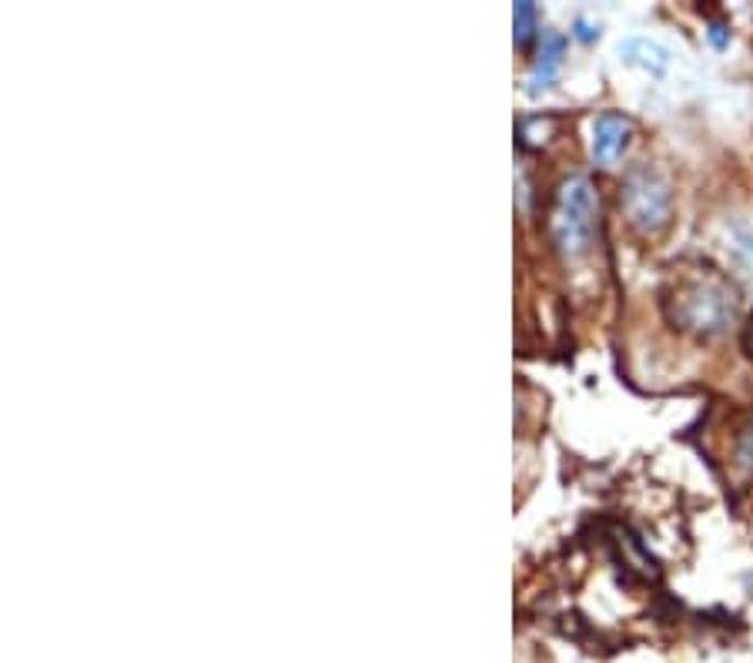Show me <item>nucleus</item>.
<instances>
[{"mask_svg": "<svg viewBox=\"0 0 753 663\" xmlns=\"http://www.w3.org/2000/svg\"><path fill=\"white\" fill-rule=\"evenodd\" d=\"M667 315L690 336L714 339L733 325L737 295L717 275H696V279L676 282L673 295L667 299Z\"/></svg>", "mask_w": 753, "mask_h": 663, "instance_id": "obj_1", "label": "nucleus"}, {"mask_svg": "<svg viewBox=\"0 0 753 663\" xmlns=\"http://www.w3.org/2000/svg\"><path fill=\"white\" fill-rule=\"evenodd\" d=\"M513 24H516V44H529V37L536 34V4L519 0L513 11Z\"/></svg>", "mask_w": 753, "mask_h": 663, "instance_id": "obj_7", "label": "nucleus"}, {"mask_svg": "<svg viewBox=\"0 0 753 663\" xmlns=\"http://www.w3.org/2000/svg\"><path fill=\"white\" fill-rule=\"evenodd\" d=\"M620 58L630 68H639V71L654 74V78H663L670 71V65H673L670 50L660 40H654V37H626L620 44Z\"/></svg>", "mask_w": 753, "mask_h": 663, "instance_id": "obj_5", "label": "nucleus"}, {"mask_svg": "<svg viewBox=\"0 0 753 663\" xmlns=\"http://www.w3.org/2000/svg\"><path fill=\"white\" fill-rule=\"evenodd\" d=\"M630 121L623 115H616V111H607V115L597 118L593 125V161L597 164H613L626 144H630Z\"/></svg>", "mask_w": 753, "mask_h": 663, "instance_id": "obj_4", "label": "nucleus"}, {"mask_svg": "<svg viewBox=\"0 0 753 663\" xmlns=\"http://www.w3.org/2000/svg\"><path fill=\"white\" fill-rule=\"evenodd\" d=\"M563 54H566V37L556 34V31L543 34V47H540V54H536V65H532V74H529V91L532 94H540L543 88L553 84V78H556V71L563 65Z\"/></svg>", "mask_w": 753, "mask_h": 663, "instance_id": "obj_6", "label": "nucleus"}, {"mask_svg": "<svg viewBox=\"0 0 753 663\" xmlns=\"http://www.w3.org/2000/svg\"><path fill=\"white\" fill-rule=\"evenodd\" d=\"M730 248L737 252V261H740L743 268H753V229L740 225V229L733 232V245H730Z\"/></svg>", "mask_w": 753, "mask_h": 663, "instance_id": "obj_8", "label": "nucleus"}, {"mask_svg": "<svg viewBox=\"0 0 753 663\" xmlns=\"http://www.w3.org/2000/svg\"><path fill=\"white\" fill-rule=\"evenodd\" d=\"M743 349H746V356L753 359V315H750V325H746V332H743Z\"/></svg>", "mask_w": 753, "mask_h": 663, "instance_id": "obj_11", "label": "nucleus"}, {"mask_svg": "<svg viewBox=\"0 0 753 663\" xmlns=\"http://www.w3.org/2000/svg\"><path fill=\"white\" fill-rule=\"evenodd\" d=\"M737 463L743 466V469H753V422L740 432V439H737Z\"/></svg>", "mask_w": 753, "mask_h": 663, "instance_id": "obj_9", "label": "nucleus"}, {"mask_svg": "<svg viewBox=\"0 0 753 663\" xmlns=\"http://www.w3.org/2000/svg\"><path fill=\"white\" fill-rule=\"evenodd\" d=\"M576 37H583V40H593V27H589L586 21H579V24H576Z\"/></svg>", "mask_w": 753, "mask_h": 663, "instance_id": "obj_12", "label": "nucleus"}, {"mask_svg": "<svg viewBox=\"0 0 753 663\" xmlns=\"http://www.w3.org/2000/svg\"><path fill=\"white\" fill-rule=\"evenodd\" d=\"M710 40H714V47H723V44H727V27H723V24H714V27H710Z\"/></svg>", "mask_w": 753, "mask_h": 663, "instance_id": "obj_10", "label": "nucleus"}, {"mask_svg": "<svg viewBox=\"0 0 753 663\" xmlns=\"http://www.w3.org/2000/svg\"><path fill=\"white\" fill-rule=\"evenodd\" d=\"M620 205L626 211V221L639 235H660L670 225V211H673V191L660 172H654L650 164H639L633 168L620 188Z\"/></svg>", "mask_w": 753, "mask_h": 663, "instance_id": "obj_3", "label": "nucleus"}, {"mask_svg": "<svg viewBox=\"0 0 753 663\" xmlns=\"http://www.w3.org/2000/svg\"><path fill=\"white\" fill-rule=\"evenodd\" d=\"M597 214H600V198L593 182L586 175L566 178L553 211V242L566 258H579L589 252L597 235Z\"/></svg>", "mask_w": 753, "mask_h": 663, "instance_id": "obj_2", "label": "nucleus"}]
</instances>
